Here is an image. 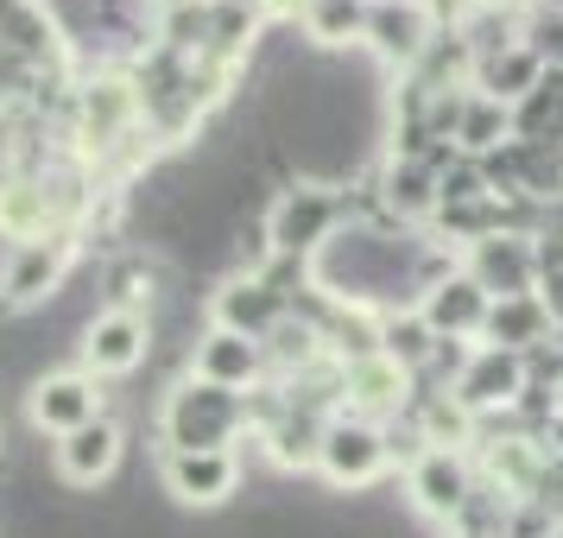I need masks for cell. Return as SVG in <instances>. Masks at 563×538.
<instances>
[{
	"label": "cell",
	"instance_id": "obj_12",
	"mask_svg": "<svg viewBox=\"0 0 563 538\" xmlns=\"http://www.w3.org/2000/svg\"><path fill=\"white\" fill-rule=\"evenodd\" d=\"M418 501L424 507H437V513H450V507H462V469L450 457H431L424 469H418Z\"/></svg>",
	"mask_w": 563,
	"mask_h": 538
},
{
	"label": "cell",
	"instance_id": "obj_6",
	"mask_svg": "<svg viewBox=\"0 0 563 538\" xmlns=\"http://www.w3.org/2000/svg\"><path fill=\"white\" fill-rule=\"evenodd\" d=\"M114 462H121V431L108 418H96V425H82V431H70L57 443V469H64V482H77V487L114 475Z\"/></svg>",
	"mask_w": 563,
	"mask_h": 538
},
{
	"label": "cell",
	"instance_id": "obj_2",
	"mask_svg": "<svg viewBox=\"0 0 563 538\" xmlns=\"http://www.w3.org/2000/svg\"><path fill=\"white\" fill-rule=\"evenodd\" d=\"M96 406H102V393H96V381H82V374H45V381L32 386V425L38 431L70 437V431L102 418Z\"/></svg>",
	"mask_w": 563,
	"mask_h": 538
},
{
	"label": "cell",
	"instance_id": "obj_10",
	"mask_svg": "<svg viewBox=\"0 0 563 538\" xmlns=\"http://www.w3.org/2000/svg\"><path fill=\"white\" fill-rule=\"evenodd\" d=\"M323 469L335 482H367L380 469V437L367 425H330L323 431Z\"/></svg>",
	"mask_w": 563,
	"mask_h": 538
},
{
	"label": "cell",
	"instance_id": "obj_13",
	"mask_svg": "<svg viewBox=\"0 0 563 538\" xmlns=\"http://www.w3.org/2000/svg\"><path fill=\"white\" fill-rule=\"evenodd\" d=\"M361 20H367V7H361V0H310V32H317V39H349V32L361 26Z\"/></svg>",
	"mask_w": 563,
	"mask_h": 538
},
{
	"label": "cell",
	"instance_id": "obj_1",
	"mask_svg": "<svg viewBox=\"0 0 563 538\" xmlns=\"http://www.w3.org/2000/svg\"><path fill=\"white\" fill-rule=\"evenodd\" d=\"M234 425H241L234 393L229 386H209V381L172 393V406H165V437H172L178 450H222Z\"/></svg>",
	"mask_w": 563,
	"mask_h": 538
},
{
	"label": "cell",
	"instance_id": "obj_4",
	"mask_svg": "<svg viewBox=\"0 0 563 538\" xmlns=\"http://www.w3.org/2000/svg\"><path fill=\"white\" fill-rule=\"evenodd\" d=\"M64 273V241H13V254L0 266V305H32L38 292H52Z\"/></svg>",
	"mask_w": 563,
	"mask_h": 538
},
{
	"label": "cell",
	"instance_id": "obj_5",
	"mask_svg": "<svg viewBox=\"0 0 563 538\" xmlns=\"http://www.w3.org/2000/svg\"><path fill=\"white\" fill-rule=\"evenodd\" d=\"M165 482H172L178 501L216 507V501H229V487H234V457L229 450H172L165 457Z\"/></svg>",
	"mask_w": 563,
	"mask_h": 538
},
{
	"label": "cell",
	"instance_id": "obj_9",
	"mask_svg": "<svg viewBox=\"0 0 563 538\" xmlns=\"http://www.w3.org/2000/svg\"><path fill=\"white\" fill-rule=\"evenodd\" d=\"M260 367V349H254V336H241V330H216L203 336V349H197V374H203L209 386H247V374Z\"/></svg>",
	"mask_w": 563,
	"mask_h": 538
},
{
	"label": "cell",
	"instance_id": "obj_7",
	"mask_svg": "<svg viewBox=\"0 0 563 538\" xmlns=\"http://www.w3.org/2000/svg\"><path fill=\"white\" fill-rule=\"evenodd\" d=\"M330 222H335V204L323 190H291V197L273 209V248H279V254H310Z\"/></svg>",
	"mask_w": 563,
	"mask_h": 538
},
{
	"label": "cell",
	"instance_id": "obj_14",
	"mask_svg": "<svg viewBox=\"0 0 563 538\" xmlns=\"http://www.w3.org/2000/svg\"><path fill=\"white\" fill-rule=\"evenodd\" d=\"M475 317H482V292H475V285H443V298L431 305L437 330H443V323H450V330H462V323H475Z\"/></svg>",
	"mask_w": 563,
	"mask_h": 538
},
{
	"label": "cell",
	"instance_id": "obj_8",
	"mask_svg": "<svg viewBox=\"0 0 563 538\" xmlns=\"http://www.w3.org/2000/svg\"><path fill=\"white\" fill-rule=\"evenodd\" d=\"M133 121V89L128 83H89L82 89V146H114Z\"/></svg>",
	"mask_w": 563,
	"mask_h": 538
},
{
	"label": "cell",
	"instance_id": "obj_3",
	"mask_svg": "<svg viewBox=\"0 0 563 538\" xmlns=\"http://www.w3.org/2000/svg\"><path fill=\"white\" fill-rule=\"evenodd\" d=\"M146 342H153L146 317H133V310H102V317L82 330V355H89L96 374H128V367H140Z\"/></svg>",
	"mask_w": 563,
	"mask_h": 538
},
{
	"label": "cell",
	"instance_id": "obj_11",
	"mask_svg": "<svg viewBox=\"0 0 563 538\" xmlns=\"http://www.w3.org/2000/svg\"><path fill=\"white\" fill-rule=\"evenodd\" d=\"M279 292L266 279H234L229 292H222V323L229 330H241V336H260V330H273L279 323Z\"/></svg>",
	"mask_w": 563,
	"mask_h": 538
},
{
	"label": "cell",
	"instance_id": "obj_15",
	"mask_svg": "<svg viewBox=\"0 0 563 538\" xmlns=\"http://www.w3.org/2000/svg\"><path fill=\"white\" fill-rule=\"evenodd\" d=\"M538 52L563 64V13H544V20H538Z\"/></svg>",
	"mask_w": 563,
	"mask_h": 538
}]
</instances>
